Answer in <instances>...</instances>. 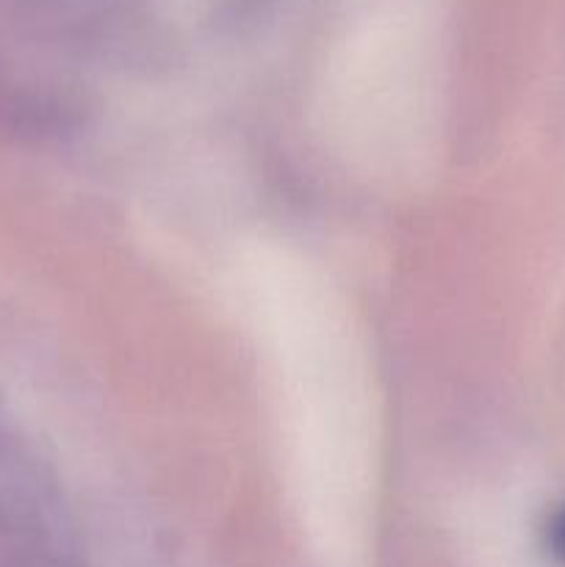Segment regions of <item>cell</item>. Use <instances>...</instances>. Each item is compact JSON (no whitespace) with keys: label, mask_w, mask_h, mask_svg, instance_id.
I'll return each instance as SVG.
<instances>
[{"label":"cell","mask_w":565,"mask_h":567,"mask_svg":"<svg viewBox=\"0 0 565 567\" xmlns=\"http://www.w3.org/2000/svg\"><path fill=\"white\" fill-rule=\"evenodd\" d=\"M552 543H554V548H557L559 557L565 559V513L559 515L557 520H554V526H552Z\"/></svg>","instance_id":"obj_1"}]
</instances>
